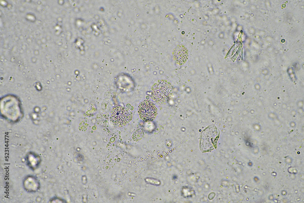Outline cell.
Returning a JSON list of instances; mask_svg holds the SVG:
<instances>
[{
  "instance_id": "cell-6",
  "label": "cell",
  "mask_w": 304,
  "mask_h": 203,
  "mask_svg": "<svg viewBox=\"0 0 304 203\" xmlns=\"http://www.w3.org/2000/svg\"><path fill=\"white\" fill-rule=\"evenodd\" d=\"M143 135V132L140 129H138L133 134L132 138L134 141H137L141 139Z\"/></svg>"
},
{
  "instance_id": "cell-4",
  "label": "cell",
  "mask_w": 304,
  "mask_h": 203,
  "mask_svg": "<svg viewBox=\"0 0 304 203\" xmlns=\"http://www.w3.org/2000/svg\"><path fill=\"white\" fill-rule=\"evenodd\" d=\"M157 109L154 104L150 100H145L140 104L138 113L140 118L147 121L153 120L157 114Z\"/></svg>"
},
{
  "instance_id": "cell-5",
  "label": "cell",
  "mask_w": 304,
  "mask_h": 203,
  "mask_svg": "<svg viewBox=\"0 0 304 203\" xmlns=\"http://www.w3.org/2000/svg\"><path fill=\"white\" fill-rule=\"evenodd\" d=\"M173 56L174 61L178 64L181 65L187 61L188 52L186 47L183 45H178L174 48Z\"/></svg>"
},
{
  "instance_id": "cell-2",
  "label": "cell",
  "mask_w": 304,
  "mask_h": 203,
  "mask_svg": "<svg viewBox=\"0 0 304 203\" xmlns=\"http://www.w3.org/2000/svg\"><path fill=\"white\" fill-rule=\"evenodd\" d=\"M219 131L216 126H210L202 132L200 140V147L203 151H209L216 148Z\"/></svg>"
},
{
  "instance_id": "cell-1",
  "label": "cell",
  "mask_w": 304,
  "mask_h": 203,
  "mask_svg": "<svg viewBox=\"0 0 304 203\" xmlns=\"http://www.w3.org/2000/svg\"><path fill=\"white\" fill-rule=\"evenodd\" d=\"M172 91L173 87L170 82L165 80H161L153 86L151 98L155 102L163 104L169 99Z\"/></svg>"
},
{
  "instance_id": "cell-3",
  "label": "cell",
  "mask_w": 304,
  "mask_h": 203,
  "mask_svg": "<svg viewBox=\"0 0 304 203\" xmlns=\"http://www.w3.org/2000/svg\"><path fill=\"white\" fill-rule=\"evenodd\" d=\"M112 122L116 126L122 127L129 123L132 118V114L126 108L117 106L112 109Z\"/></svg>"
}]
</instances>
